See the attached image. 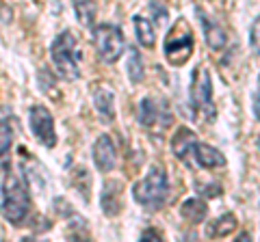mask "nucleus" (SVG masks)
Instances as JSON below:
<instances>
[{
	"mask_svg": "<svg viewBox=\"0 0 260 242\" xmlns=\"http://www.w3.org/2000/svg\"><path fill=\"white\" fill-rule=\"evenodd\" d=\"M30 197L24 177L9 167L0 182V212L9 223L20 225L28 214Z\"/></svg>",
	"mask_w": 260,
	"mask_h": 242,
	"instance_id": "f257e3e1",
	"label": "nucleus"
},
{
	"mask_svg": "<svg viewBox=\"0 0 260 242\" xmlns=\"http://www.w3.org/2000/svg\"><path fill=\"white\" fill-rule=\"evenodd\" d=\"M167 188H169L167 173L162 171L160 167L154 165L148 171V175L133 186V197H135L137 204H141L145 210L156 212V210H160L162 206H165Z\"/></svg>",
	"mask_w": 260,
	"mask_h": 242,
	"instance_id": "f03ea898",
	"label": "nucleus"
},
{
	"mask_svg": "<svg viewBox=\"0 0 260 242\" xmlns=\"http://www.w3.org/2000/svg\"><path fill=\"white\" fill-rule=\"evenodd\" d=\"M162 52H165V59L172 63L174 67H180L189 61V56L193 52V33H191L186 20L180 18L172 26V30H169L165 37Z\"/></svg>",
	"mask_w": 260,
	"mask_h": 242,
	"instance_id": "7ed1b4c3",
	"label": "nucleus"
},
{
	"mask_svg": "<svg viewBox=\"0 0 260 242\" xmlns=\"http://www.w3.org/2000/svg\"><path fill=\"white\" fill-rule=\"evenodd\" d=\"M50 56L56 71L61 74V78L65 80H76L80 76L78 63H76V37L65 30L52 42L50 46Z\"/></svg>",
	"mask_w": 260,
	"mask_h": 242,
	"instance_id": "20e7f679",
	"label": "nucleus"
},
{
	"mask_svg": "<svg viewBox=\"0 0 260 242\" xmlns=\"http://www.w3.org/2000/svg\"><path fill=\"white\" fill-rule=\"evenodd\" d=\"M93 44L104 63H115L126 50V39L119 26L113 24H98L93 28Z\"/></svg>",
	"mask_w": 260,
	"mask_h": 242,
	"instance_id": "39448f33",
	"label": "nucleus"
},
{
	"mask_svg": "<svg viewBox=\"0 0 260 242\" xmlns=\"http://www.w3.org/2000/svg\"><path fill=\"white\" fill-rule=\"evenodd\" d=\"M191 102L198 112H206L208 121L215 119V104H213V80L206 67H198L193 71L191 83Z\"/></svg>",
	"mask_w": 260,
	"mask_h": 242,
	"instance_id": "423d86ee",
	"label": "nucleus"
},
{
	"mask_svg": "<svg viewBox=\"0 0 260 242\" xmlns=\"http://www.w3.org/2000/svg\"><path fill=\"white\" fill-rule=\"evenodd\" d=\"M28 124L39 143L46 145V147H54L56 132H54V119L50 115V110L46 106H32L28 110Z\"/></svg>",
	"mask_w": 260,
	"mask_h": 242,
	"instance_id": "0eeeda50",
	"label": "nucleus"
},
{
	"mask_svg": "<svg viewBox=\"0 0 260 242\" xmlns=\"http://www.w3.org/2000/svg\"><path fill=\"white\" fill-rule=\"evenodd\" d=\"M139 121L143 128H154L156 124L167 128L172 124V112L165 110V104H156L150 98H143L139 104Z\"/></svg>",
	"mask_w": 260,
	"mask_h": 242,
	"instance_id": "6e6552de",
	"label": "nucleus"
},
{
	"mask_svg": "<svg viewBox=\"0 0 260 242\" xmlns=\"http://www.w3.org/2000/svg\"><path fill=\"white\" fill-rule=\"evenodd\" d=\"M93 163L100 173H111L113 167L117 163V151H115V143L109 134H102L100 139L93 145Z\"/></svg>",
	"mask_w": 260,
	"mask_h": 242,
	"instance_id": "1a4fd4ad",
	"label": "nucleus"
},
{
	"mask_svg": "<svg viewBox=\"0 0 260 242\" xmlns=\"http://www.w3.org/2000/svg\"><path fill=\"white\" fill-rule=\"evenodd\" d=\"M93 106L102 124H111L115 119V95L107 87H98L93 91Z\"/></svg>",
	"mask_w": 260,
	"mask_h": 242,
	"instance_id": "9d476101",
	"label": "nucleus"
},
{
	"mask_svg": "<svg viewBox=\"0 0 260 242\" xmlns=\"http://www.w3.org/2000/svg\"><path fill=\"white\" fill-rule=\"evenodd\" d=\"M193 154H195V160H198V165L202 169H217V167L225 165L223 154L217 147H213V145H208V143H195L193 145Z\"/></svg>",
	"mask_w": 260,
	"mask_h": 242,
	"instance_id": "9b49d317",
	"label": "nucleus"
},
{
	"mask_svg": "<svg viewBox=\"0 0 260 242\" xmlns=\"http://www.w3.org/2000/svg\"><path fill=\"white\" fill-rule=\"evenodd\" d=\"M102 212L107 216H117L121 212V188L117 182H107L100 195Z\"/></svg>",
	"mask_w": 260,
	"mask_h": 242,
	"instance_id": "f8f14e48",
	"label": "nucleus"
},
{
	"mask_svg": "<svg viewBox=\"0 0 260 242\" xmlns=\"http://www.w3.org/2000/svg\"><path fill=\"white\" fill-rule=\"evenodd\" d=\"M200 18H202V28H204V39H206L208 48L210 50H215V52L223 50L225 44H228V37L223 33V28L219 26L217 22L210 20L206 13H200Z\"/></svg>",
	"mask_w": 260,
	"mask_h": 242,
	"instance_id": "ddd939ff",
	"label": "nucleus"
},
{
	"mask_svg": "<svg viewBox=\"0 0 260 242\" xmlns=\"http://www.w3.org/2000/svg\"><path fill=\"white\" fill-rule=\"evenodd\" d=\"M237 227H239L237 216L225 212V214L219 216V219H215L213 223H208L206 236L208 238H228V236H232V233L237 231Z\"/></svg>",
	"mask_w": 260,
	"mask_h": 242,
	"instance_id": "4468645a",
	"label": "nucleus"
},
{
	"mask_svg": "<svg viewBox=\"0 0 260 242\" xmlns=\"http://www.w3.org/2000/svg\"><path fill=\"white\" fill-rule=\"evenodd\" d=\"M198 143L195 141V132L189 130V128H178L174 139H172V151L176 158L180 160H186V156H189V151L193 149V145Z\"/></svg>",
	"mask_w": 260,
	"mask_h": 242,
	"instance_id": "2eb2a0df",
	"label": "nucleus"
},
{
	"mask_svg": "<svg viewBox=\"0 0 260 242\" xmlns=\"http://www.w3.org/2000/svg\"><path fill=\"white\" fill-rule=\"evenodd\" d=\"M206 214H208V206L202 201L200 197H191V199H186L184 204L180 206V216L184 221H189V223H202L206 219Z\"/></svg>",
	"mask_w": 260,
	"mask_h": 242,
	"instance_id": "dca6fc26",
	"label": "nucleus"
},
{
	"mask_svg": "<svg viewBox=\"0 0 260 242\" xmlns=\"http://www.w3.org/2000/svg\"><path fill=\"white\" fill-rule=\"evenodd\" d=\"M135 33H137V39L139 44L145 46V48H154L156 46V33H154V24L143 18V15H135Z\"/></svg>",
	"mask_w": 260,
	"mask_h": 242,
	"instance_id": "f3484780",
	"label": "nucleus"
},
{
	"mask_svg": "<svg viewBox=\"0 0 260 242\" xmlns=\"http://www.w3.org/2000/svg\"><path fill=\"white\" fill-rule=\"evenodd\" d=\"M72 7H74L76 20L83 24V26H91L95 22V3L93 0H72Z\"/></svg>",
	"mask_w": 260,
	"mask_h": 242,
	"instance_id": "a211bd4d",
	"label": "nucleus"
},
{
	"mask_svg": "<svg viewBox=\"0 0 260 242\" xmlns=\"http://www.w3.org/2000/svg\"><path fill=\"white\" fill-rule=\"evenodd\" d=\"M143 74H145V69H143V59H141V54L137 48L130 46L128 48V78H130V83L133 85H139L141 80H143Z\"/></svg>",
	"mask_w": 260,
	"mask_h": 242,
	"instance_id": "6ab92c4d",
	"label": "nucleus"
},
{
	"mask_svg": "<svg viewBox=\"0 0 260 242\" xmlns=\"http://www.w3.org/2000/svg\"><path fill=\"white\" fill-rule=\"evenodd\" d=\"M11 143H13V128L7 119H0V158L11 149Z\"/></svg>",
	"mask_w": 260,
	"mask_h": 242,
	"instance_id": "aec40b11",
	"label": "nucleus"
},
{
	"mask_svg": "<svg viewBox=\"0 0 260 242\" xmlns=\"http://www.w3.org/2000/svg\"><path fill=\"white\" fill-rule=\"evenodd\" d=\"M249 48L254 50V54L260 56V15L251 24V30H249Z\"/></svg>",
	"mask_w": 260,
	"mask_h": 242,
	"instance_id": "412c9836",
	"label": "nucleus"
},
{
	"mask_svg": "<svg viewBox=\"0 0 260 242\" xmlns=\"http://www.w3.org/2000/svg\"><path fill=\"white\" fill-rule=\"evenodd\" d=\"M150 9H152L154 18H156L158 24H165V22H167V9L158 5V0H152V3H150Z\"/></svg>",
	"mask_w": 260,
	"mask_h": 242,
	"instance_id": "4be33fe9",
	"label": "nucleus"
},
{
	"mask_svg": "<svg viewBox=\"0 0 260 242\" xmlns=\"http://www.w3.org/2000/svg\"><path fill=\"white\" fill-rule=\"evenodd\" d=\"M202 195H206V197H219V195H221V186H219V184H208L206 188H202Z\"/></svg>",
	"mask_w": 260,
	"mask_h": 242,
	"instance_id": "5701e85b",
	"label": "nucleus"
},
{
	"mask_svg": "<svg viewBox=\"0 0 260 242\" xmlns=\"http://www.w3.org/2000/svg\"><path fill=\"white\" fill-rule=\"evenodd\" d=\"M141 240H162V236H160V231H156V229H145L141 233Z\"/></svg>",
	"mask_w": 260,
	"mask_h": 242,
	"instance_id": "b1692460",
	"label": "nucleus"
},
{
	"mask_svg": "<svg viewBox=\"0 0 260 242\" xmlns=\"http://www.w3.org/2000/svg\"><path fill=\"white\" fill-rule=\"evenodd\" d=\"M254 112H256V117L260 119V91L256 93V98H254Z\"/></svg>",
	"mask_w": 260,
	"mask_h": 242,
	"instance_id": "393cba45",
	"label": "nucleus"
},
{
	"mask_svg": "<svg viewBox=\"0 0 260 242\" xmlns=\"http://www.w3.org/2000/svg\"><path fill=\"white\" fill-rule=\"evenodd\" d=\"M258 147H260V136H258Z\"/></svg>",
	"mask_w": 260,
	"mask_h": 242,
	"instance_id": "a878e982",
	"label": "nucleus"
},
{
	"mask_svg": "<svg viewBox=\"0 0 260 242\" xmlns=\"http://www.w3.org/2000/svg\"><path fill=\"white\" fill-rule=\"evenodd\" d=\"M160 3H165V0H160Z\"/></svg>",
	"mask_w": 260,
	"mask_h": 242,
	"instance_id": "bb28decb",
	"label": "nucleus"
}]
</instances>
